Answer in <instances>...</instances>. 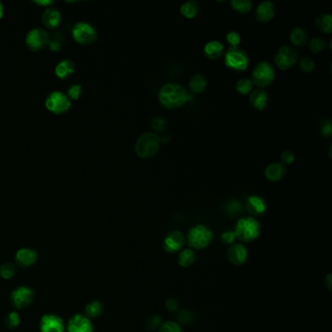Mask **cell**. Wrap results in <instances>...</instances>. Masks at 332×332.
<instances>
[{
    "instance_id": "obj_36",
    "label": "cell",
    "mask_w": 332,
    "mask_h": 332,
    "mask_svg": "<svg viewBox=\"0 0 332 332\" xmlns=\"http://www.w3.org/2000/svg\"><path fill=\"white\" fill-rule=\"evenodd\" d=\"M242 204L236 200H231L229 203H227L225 210L226 213L230 216H236L242 212Z\"/></svg>"
},
{
    "instance_id": "obj_31",
    "label": "cell",
    "mask_w": 332,
    "mask_h": 332,
    "mask_svg": "<svg viewBox=\"0 0 332 332\" xmlns=\"http://www.w3.org/2000/svg\"><path fill=\"white\" fill-rule=\"evenodd\" d=\"M85 312L88 315V318H98L103 312L102 303L97 300L90 302L85 307Z\"/></svg>"
},
{
    "instance_id": "obj_21",
    "label": "cell",
    "mask_w": 332,
    "mask_h": 332,
    "mask_svg": "<svg viewBox=\"0 0 332 332\" xmlns=\"http://www.w3.org/2000/svg\"><path fill=\"white\" fill-rule=\"evenodd\" d=\"M224 47L221 42L220 41H210L209 43L205 45L204 47V53L207 58L210 60H219L221 59L223 55Z\"/></svg>"
},
{
    "instance_id": "obj_23",
    "label": "cell",
    "mask_w": 332,
    "mask_h": 332,
    "mask_svg": "<svg viewBox=\"0 0 332 332\" xmlns=\"http://www.w3.org/2000/svg\"><path fill=\"white\" fill-rule=\"evenodd\" d=\"M75 69L74 63L71 60H63L61 61L55 68L56 75L61 79H66L70 76Z\"/></svg>"
},
{
    "instance_id": "obj_6",
    "label": "cell",
    "mask_w": 332,
    "mask_h": 332,
    "mask_svg": "<svg viewBox=\"0 0 332 332\" xmlns=\"http://www.w3.org/2000/svg\"><path fill=\"white\" fill-rule=\"evenodd\" d=\"M72 37L80 44H92L97 40L98 32L96 27L90 22H76L72 27Z\"/></svg>"
},
{
    "instance_id": "obj_27",
    "label": "cell",
    "mask_w": 332,
    "mask_h": 332,
    "mask_svg": "<svg viewBox=\"0 0 332 332\" xmlns=\"http://www.w3.org/2000/svg\"><path fill=\"white\" fill-rule=\"evenodd\" d=\"M291 43L296 47H303L307 42V33L304 28L300 26L294 27L289 35Z\"/></svg>"
},
{
    "instance_id": "obj_28",
    "label": "cell",
    "mask_w": 332,
    "mask_h": 332,
    "mask_svg": "<svg viewBox=\"0 0 332 332\" xmlns=\"http://www.w3.org/2000/svg\"><path fill=\"white\" fill-rule=\"evenodd\" d=\"M195 260H196L195 252L190 248L183 249L178 255V264L183 268H188L193 265Z\"/></svg>"
},
{
    "instance_id": "obj_43",
    "label": "cell",
    "mask_w": 332,
    "mask_h": 332,
    "mask_svg": "<svg viewBox=\"0 0 332 332\" xmlns=\"http://www.w3.org/2000/svg\"><path fill=\"white\" fill-rule=\"evenodd\" d=\"M178 320L183 324H191L193 322V315L188 311H181L178 314Z\"/></svg>"
},
{
    "instance_id": "obj_1",
    "label": "cell",
    "mask_w": 332,
    "mask_h": 332,
    "mask_svg": "<svg viewBox=\"0 0 332 332\" xmlns=\"http://www.w3.org/2000/svg\"><path fill=\"white\" fill-rule=\"evenodd\" d=\"M159 102L167 110H176L192 100L186 89L177 83H167L159 91Z\"/></svg>"
},
{
    "instance_id": "obj_7",
    "label": "cell",
    "mask_w": 332,
    "mask_h": 332,
    "mask_svg": "<svg viewBox=\"0 0 332 332\" xmlns=\"http://www.w3.org/2000/svg\"><path fill=\"white\" fill-rule=\"evenodd\" d=\"M45 106L48 111L53 113L63 114L70 109L71 102L67 95L64 94L63 92L54 91L47 97L45 101Z\"/></svg>"
},
{
    "instance_id": "obj_29",
    "label": "cell",
    "mask_w": 332,
    "mask_h": 332,
    "mask_svg": "<svg viewBox=\"0 0 332 332\" xmlns=\"http://www.w3.org/2000/svg\"><path fill=\"white\" fill-rule=\"evenodd\" d=\"M231 6L235 11L241 14L248 13L252 9V3L249 0H232Z\"/></svg>"
},
{
    "instance_id": "obj_11",
    "label": "cell",
    "mask_w": 332,
    "mask_h": 332,
    "mask_svg": "<svg viewBox=\"0 0 332 332\" xmlns=\"http://www.w3.org/2000/svg\"><path fill=\"white\" fill-rule=\"evenodd\" d=\"M49 34L44 28L41 27H34L30 29L25 36V44L32 51L41 50L45 45L49 43Z\"/></svg>"
},
{
    "instance_id": "obj_19",
    "label": "cell",
    "mask_w": 332,
    "mask_h": 332,
    "mask_svg": "<svg viewBox=\"0 0 332 332\" xmlns=\"http://www.w3.org/2000/svg\"><path fill=\"white\" fill-rule=\"evenodd\" d=\"M265 177L270 181H280L287 175V167L282 162H275L266 167Z\"/></svg>"
},
{
    "instance_id": "obj_5",
    "label": "cell",
    "mask_w": 332,
    "mask_h": 332,
    "mask_svg": "<svg viewBox=\"0 0 332 332\" xmlns=\"http://www.w3.org/2000/svg\"><path fill=\"white\" fill-rule=\"evenodd\" d=\"M187 238L190 246L197 249H203L212 243L214 234L209 227L199 224L190 229Z\"/></svg>"
},
{
    "instance_id": "obj_24",
    "label": "cell",
    "mask_w": 332,
    "mask_h": 332,
    "mask_svg": "<svg viewBox=\"0 0 332 332\" xmlns=\"http://www.w3.org/2000/svg\"><path fill=\"white\" fill-rule=\"evenodd\" d=\"M315 26L323 33L331 34L332 31V18L331 14H323L315 19Z\"/></svg>"
},
{
    "instance_id": "obj_20",
    "label": "cell",
    "mask_w": 332,
    "mask_h": 332,
    "mask_svg": "<svg viewBox=\"0 0 332 332\" xmlns=\"http://www.w3.org/2000/svg\"><path fill=\"white\" fill-rule=\"evenodd\" d=\"M249 102L255 110L264 111L269 104V97L263 89L252 90L249 95Z\"/></svg>"
},
{
    "instance_id": "obj_35",
    "label": "cell",
    "mask_w": 332,
    "mask_h": 332,
    "mask_svg": "<svg viewBox=\"0 0 332 332\" xmlns=\"http://www.w3.org/2000/svg\"><path fill=\"white\" fill-rule=\"evenodd\" d=\"M316 67L314 60L310 57H302L299 60V68L305 73H310Z\"/></svg>"
},
{
    "instance_id": "obj_3",
    "label": "cell",
    "mask_w": 332,
    "mask_h": 332,
    "mask_svg": "<svg viewBox=\"0 0 332 332\" xmlns=\"http://www.w3.org/2000/svg\"><path fill=\"white\" fill-rule=\"evenodd\" d=\"M234 232L239 240L246 243L253 242L260 235V223L251 217L243 218L237 222Z\"/></svg>"
},
{
    "instance_id": "obj_8",
    "label": "cell",
    "mask_w": 332,
    "mask_h": 332,
    "mask_svg": "<svg viewBox=\"0 0 332 332\" xmlns=\"http://www.w3.org/2000/svg\"><path fill=\"white\" fill-rule=\"evenodd\" d=\"M225 65L230 69L243 71L248 67V59L244 51L238 47L231 48L225 54Z\"/></svg>"
},
{
    "instance_id": "obj_39",
    "label": "cell",
    "mask_w": 332,
    "mask_h": 332,
    "mask_svg": "<svg viewBox=\"0 0 332 332\" xmlns=\"http://www.w3.org/2000/svg\"><path fill=\"white\" fill-rule=\"evenodd\" d=\"M226 40H227L228 44L231 46V48H236V47H238V45L241 43V36L236 31H230L226 35Z\"/></svg>"
},
{
    "instance_id": "obj_16",
    "label": "cell",
    "mask_w": 332,
    "mask_h": 332,
    "mask_svg": "<svg viewBox=\"0 0 332 332\" xmlns=\"http://www.w3.org/2000/svg\"><path fill=\"white\" fill-rule=\"evenodd\" d=\"M245 207H246V211L249 215L254 216V217H258L261 216L265 213L268 208L267 202H266L264 198L257 196V195H252L249 196L246 199V203H245Z\"/></svg>"
},
{
    "instance_id": "obj_2",
    "label": "cell",
    "mask_w": 332,
    "mask_h": 332,
    "mask_svg": "<svg viewBox=\"0 0 332 332\" xmlns=\"http://www.w3.org/2000/svg\"><path fill=\"white\" fill-rule=\"evenodd\" d=\"M161 146V138L155 133H144L141 134L134 146L136 155L141 159H149L157 154Z\"/></svg>"
},
{
    "instance_id": "obj_10",
    "label": "cell",
    "mask_w": 332,
    "mask_h": 332,
    "mask_svg": "<svg viewBox=\"0 0 332 332\" xmlns=\"http://www.w3.org/2000/svg\"><path fill=\"white\" fill-rule=\"evenodd\" d=\"M297 61V52L289 46L281 47L275 56V63L281 70H288L290 67H293Z\"/></svg>"
},
{
    "instance_id": "obj_33",
    "label": "cell",
    "mask_w": 332,
    "mask_h": 332,
    "mask_svg": "<svg viewBox=\"0 0 332 332\" xmlns=\"http://www.w3.org/2000/svg\"><path fill=\"white\" fill-rule=\"evenodd\" d=\"M16 274V267L12 263H4L0 266V277L4 280H10Z\"/></svg>"
},
{
    "instance_id": "obj_40",
    "label": "cell",
    "mask_w": 332,
    "mask_h": 332,
    "mask_svg": "<svg viewBox=\"0 0 332 332\" xmlns=\"http://www.w3.org/2000/svg\"><path fill=\"white\" fill-rule=\"evenodd\" d=\"M82 94V87L79 84L71 85L67 91V97L72 100H78Z\"/></svg>"
},
{
    "instance_id": "obj_44",
    "label": "cell",
    "mask_w": 332,
    "mask_h": 332,
    "mask_svg": "<svg viewBox=\"0 0 332 332\" xmlns=\"http://www.w3.org/2000/svg\"><path fill=\"white\" fill-rule=\"evenodd\" d=\"M321 132L323 133V135H325V136H330V135H332V128L331 121H329V120L325 121L324 125H323L322 128H321Z\"/></svg>"
},
{
    "instance_id": "obj_37",
    "label": "cell",
    "mask_w": 332,
    "mask_h": 332,
    "mask_svg": "<svg viewBox=\"0 0 332 332\" xmlns=\"http://www.w3.org/2000/svg\"><path fill=\"white\" fill-rule=\"evenodd\" d=\"M168 125L167 122L164 118L161 117H157L154 118L151 122V128L155 131V132H159V133H163L166 131Z\"/></svg>"
},
{
    "instance_id": "obj_14",
    "label": "cell",
    "mask_w": 332,
    "mask_h": 332,
    "mask_svg": "<svg viewBox=\"0 0 332 332\" xmlns=\"http://www.w3.org/2000/svg\"><path fill=\"white\" fill-rule=\"evenodd\" d=\"M185 240L184 236L179 231H173L169 233L163 242V247L167 252L174 253L182 248Z\"/></svg>"
},
{
    "instance_id": "obj_34",
    "label": "cell",
    "mask_w": 332,
    "mask_h": 332,
    "mask_svg": "<svg viewBox=\"0 0 332 332\" xmlns=\"http://www.w3.org/2000/svg\"><path fill=\"white\" fill-rule=\"evenodd\" d=\"M327 46L326 40L322 37H314L312 38L309 42V48L310 51L314 54H318L320 52H322L323 50H325Z\"/></svg>"
},
{
    "instance_id": "obj_50",
    "label": "cell",
    "mask_w": 332,
    "mask_h": 332,
    "mask_svg": "<svg viewBox=\"0 0 332 332\" xmlns=\"http://www.w3.org/2000/svg\"><path fill=\"white\" fill-rule=\"evenodd\" d=\"M160 138H161V143H168V142H170V140H171V137H170L169 135H167V134L163 135V136L160 137Z\"/></svg>"
},
{
    "instance_id": "obj_26",
    "label": "cell",
    "mask_w": 332,
    "mask_h": 332,
    "mask_svg": "<svg viewBox=\"0 0 332 332\" xmlns=\"http://www.w3.org/2000/svg\"><path fill=\"white\" fill-rule=\"evenodd\" d=\"M207 79L203 74H195L189 80L188 86L193 94H201L207 88Z\"/></svg>"
},
{
    "instance_id": "obj_41",
    "label": "cell",
    "mask_w": 332,
    "mask_h": 332,
    "mask_svg": "<svg viewBox=\"0 0 332 332\" xmlns=\"http://www.w3.org/2000/svg\"><path fill=\"white\" fill-rule=\"evenodd\" d=\"M236 239H237V238H236V234H235L234 231L229 230V231H225V232H223L221 234V240L224 244H234V242H235Z\"/></svg>"
},
{
    "instance_id": "obj_51",
    "label": "cell",
    "mask_w": 332,
    "mask_h": 332,
    "mask_svg": "<svg viewBox=\"0 0 332 332\" xmlns=\"http://www.w3.org/2000/svg\"><path fill=\"white\" fill-rule=\"evenodd\" d=\"M3 13H4V8H3V4L0 2V19L2 18L3 16Z\"/></svg>"
},
{
    "instance_id": "obj_12",
    "label": "cell",
    "mask_w": 332,
    "mask_h": 332,
    "mask_svg": "<svg viewBox=\"0 0 332 332\" xmlns=\"http://www.w3.org/2000/svg\"><path fill=\"white\" fill-rule=\"evenodd\" d=\"M40 332H64L65 325L61 317L55 314L44 315L40 320Z\"/></svg>"
},
{
    "instance_id": "obj_18",
    "label": "cell",
    "mask_w": 332,
    "mask_h": 332,
    "mask_svg": "<svg viewBox=\"0 0 332 332\" xmlns=\"http://www.w3.org/2000/svg\"><path fill=\"white\" fill-rule=\"evenodd\" d=\"M275 12L276 9L272 2L263 1L257 6L255 10V18L258 22L265 23L270 22L274 18Z\"/></svg>"
},
{
    "instance_id": "obj_49",
    "label": "cell",
    "mask_w": 332,
    "mask_h": 332,
    "mask_svg": "<svg viewBox=\"0 0 332 332\" xmlns=\"http://www.w3.org/2000/svg\"><path fill=\"white\" fill-rule=\"evenodd\" d=\"M325 283L327 284V287L329 288V289L332 290V275H328L327 280L325 281Z\"/></svg>"
},
{
    "instance_id": "obj_45",
    "label": "cell",
    "mask_w": 332,
    "mask_h": 332,
    "mask_svg": "<svg viewBox=\"0 0 332 332\" xmlns=\"http://www.w3.org/2000/svg\"><path fill=\"white\" fill-rule=\"evenodd\" d=\"M59 39H62V38H53V39H50L49 40V46H50V49L52 50V51H58L60 48H61V46H62V43H61V41L59 40Z\"/></svg>"
},
{
    "instance_id": "obj_46",
    "label": "cell",
    "mask_w": 332,
    "mask_h": 332,
    "mask_svg": "<svg viewBox=\"0 0 332 332\" xmlns=\"http://www.w3.org/2000/svg\"><path fill=\"white\" fill-rule=\"evenodd\" d=\"M166 307H167V309L169 311H176L177 309V300H175V299H172V298H170V299H168L167 301H166Z\"/></svg>"
},
{
    "instance_id": "obj_17",
    "label": "cell",
    "mask_w": 332,
    "mask_h": 332,
    "mask_svg": "<svg viewBox=\"0 0 332 332\" xmlns=\"http://www.w3.org/2000/svg\"><path fill=\"white\" fill-rule=\"evenodd\" d=\"M227 256L232 264L243 265L247 259V250L243 244H232L228 249Z\"/></svg>"
},
{
    "instance_id": "obj_4",
    "label": "cell",
    "mask_w": 332,
    "mask_h": 332,
    "mask_svg": "<svg viewBox=\"0 0 332 332\" xmlns=\"http://www.w3.org/2000/svg\"><path fill=\"white\" fill-rule=\"evenodd\" d=\"M275 76L276 72L273 66L269 62L263 61L254 67L251 74V81L259 89L267 88L274 82Z\"/></svg>"
},
{
    "instance_id": "obj_47",
    "label": "cell",
    "mask_w": 332,
    "mask_h": 332,
    "mask_svg": "<svg viewBox=\"0 0 332 332\" xmlns=\"http://www.w3.org/2000/svg\"><path fill=\"white\" fill-rule=\"evenodd\" d=\"M161 322H162V320L160 319V317H158V316H153V317L150 319L148 325H149L150 329H155L156 327H158V326L161 324Z\"/></svg>"
},
{
    "instance_id": "obj_25",
    "label": "cell",
    "mask_w": 332,
    "mask_h": 332,
    "mask_svg": "<svg viewBox=\"0 0 332 332\" xmlns=\"http://www.w3.org/2000/svg\"><path fill=\"white\" fill-rule=\"evenodd\" d=\"M200 12V4L197 1H187L180 6V13L186 19L195 18Z\"/></svg>"
},
{
    "instance_id": "obj_38",
    "label": "cell",
    "mask_w": 332,
    "mask_h": 332,
    "mask_svg": "<svg viewBox=\"0 0 332 332\" xmlns=\"http://www.w3.org/2000/svg\"><path fill=\"white\" fill-rule=\"evenodd\" d=\"M159 332H182V330L178 324L170 321L161 325Z\"/></svg>"
},
{
    "instance_id": "obj_9",
    "label": "cell",
    "mask_w": 332,
    "mask_h": 332,
    "mask_svg": "<svg viewBox=\"0 0 332 332\" xmlns=\"http://www.w3.org/2000/svg\"><path fill=\"white\" fill-rule=\"evenodd\" d=\"M34 299V292L28 287H19L15 288L10 294V302L17 309H24L28 307Z\"/></svg>"
},
{
    "instance_id": "obj_15",
    "label": "cell",
    "mask_w": 332,
    "mask_h": 332,
    "mask_svg": "<svg viewBox=\"0 0 332 332\" xmlns=\"http://www.w3.org/2000/svg\"><path fill=\"white\" fill-rule=\"evenodd\" d=\"M37 258H38L37 252L29 247L20 248L15 255L16 263L22 268H28L35 264Z\"/></svg>"
},
{
    "instance_id": "obj_22",
    "label": "cell",
    "mask_w": 332,
    "mask_h": 332,
    "mask_svg": "<svg viewBox=\"0 0 332 332\" xmlns=\"http://www.w3.org/2000/svg\"><path fill=\"white\" fill-rule=\"evenodd\" d=\"M62 21L61 13L55 8L46 9L42 15V22L47 27L54 28L57 27Z\"/></svg>"
},
{
    "instance_id": "obj_13",
    "label": "cell",
    "mask_w": 332,
    "mask_h": 332,
    "mask_svg": "<svg viewBox=\"0 0 332 332\" xmlns=\"http://www.w3.org/2000/svg\"><path fill=\"white\" fill-rule=\"evenodd\" d=\"M67 332H94L93 325L87 316L76 314L67 323Z\"/></svg>"
},
{
    "instance_id": "obj_48",
    "label": "cell",
    "mask_w": 332,
    "mask_h": 332,
    "mask_svg": "<svg viewBox=\"0 0 332 332\" xmlns=\"http://www.w3.org/2000/svg\"><path fill=\"white\" fill-rule=\"evenodd\" d=\"M34 3H36L37 5H40V6H49L53 3V1H51V0H35Z\"/></svg>"
},
{
    "instance_id": "obj_32",
    "label": "cell",
    "mask_w": 332,
    "mask_h": 332,
    "mask_svg": "<svg viewBox=\"0 0 332 332\" xmlns=\"http://www.w3.org/2000/svg\"><path fill=\"white\" fill-rule=\"evenodd\" d=\"M4 323H5V326L7 327V329L14 330V329H16L20 326L21 320H20V317H19L18 313L11 312L6 316V318L4 320Z\"/></svg>"
},
{
    "instance_id": "obj_42",
    "label": "cell",
    "mask_w": 332,
    "mask_h": 332,
    "mask_svg": "<svg viewBox=\"0 0 332 332\" xmlns=\"http://www.w3.org/2000/svg\"><path fill=\"white\" fill-rule=\"evenodd\" d=\"M281 159L284 165H291L295 161V154L290 150H286L282 153Z\"/></svg>"
},
{
    "instance_id": "obj_30",
    "label": "cell",
    "mask_w": 332,
    "mask_h": 332,
    "mask_svg": "<svg viewBox=\"0 0 332 332\" xmlns=\"http://www.w3.org/2000/svg\"><path fill=\"white\" fill-rule=\"evenodd\" d=\"M252 88H253V83L250 79L247 78L240 79L236 84V91L243 96L250 94L252 92Z\"/></svg>"
}]
</instances>
